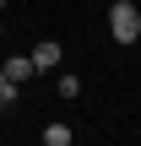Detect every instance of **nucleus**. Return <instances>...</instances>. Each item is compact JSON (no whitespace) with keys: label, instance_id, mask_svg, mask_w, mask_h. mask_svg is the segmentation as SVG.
Segmentation results:
<instances>
[{"label":"nucleus","instance_id":"obj_6","mask_svg":"<svg viewBox=\"0 0 141 146\" xmlns=\"http://www.w3.org/2000/svg\"><path fill=\"white\" fill-rule=\"evenodd\" d=\"M0 81H5V70H0Z\"/></svg>","mask_w":141,"mask_h":146},{"label":"nucleus","instance_id":"obj_1","mask_svg":"<svg viewBox=\"0 0 141 146\" xmlns=\"http://www.w3.org/2000/svg\"><path fill=\"white\" fill-rule=\"evenodd\" d=\"M109 33H114L120 43H136V38H141V11H136V0H120V5L109 11Z\"/></svg>","mask_w":141,"mask_h":146},{"label":"nucleus","instance_id":"obj_3","mask_svg":"<svg viewBox=\"0 0 141 146\" xmlns=\"http://www.w3.org/2000/svg\"><path fill=\"white\" fill-rule=\"evenodd\" d=\"M60 65V43H38L33 49V70H54Z\"/></svg>","mask_w":141,"mask_h":146},{"label":"nucleus","instance_id":"obj_4","mask_svg":"<svg viewBox=\"0 0 141 146\" xmlns=\"http://www.w3.org/2000/svg\"><path fill=\"white\" fill-rule=\"evenodd\" d=\"M43 146H71V125H49L43 130Z\"/></svg>","mask_w":141,"mask_h":146},{"label":"nucleus","instance_id":"obj_5","mask_svg":"<svg viewBox=\"0 0 141 146\" xmlns=\"http://www.w3.org/2000/svg\"><path fill=\"white\" fill-rule=\"evenodd\" d=\"M0 11H5V0H0Z\"/></svg>","mask_w":141,"mask_h":146},{"label":"nucleus","instance_id":"obj_2","mask_svg":"<svg viewBox=\"0 0 141 146\" xmlns=\"http://www.w3.org/2000/svg\"><path fill=\"white\" fill-rule=\"evenodd\" d=\"M0 70H5V81L22 87V81L33 76V54H11V60H0Z\"/></svg>","mask_w":141,"mask_h":146}]
</instances>
